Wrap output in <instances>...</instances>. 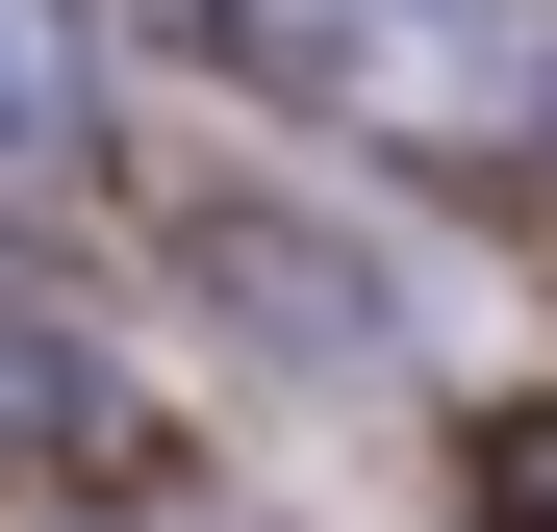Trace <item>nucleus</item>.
<instances>
[{"instance_id":"2","label":"nucleus","mask_w":557,"mask_h":532,"mask_svg":"<svg viewBox=\"0 0 557 532\" xmlns=\"http://www.w3.org/2000/svg\"><path fill=\"white\" fill-rule=\"evenodd\" d=\"M26 177H76V51H51V0H0V203Z\"/></svg>"},{"instance_id":"1","label":"nucleus","mask_w":557,"mask_h":532,"mask_svg":"<svg viewBox=\"0 0 557 532\" xmlns=\"http://www.w3.org/2000/svg\"><path fill=\"white\" fill-rule=\"evenodd\" d=\"M203 26L355 152H532L557 127V0H203Z\"/></svg>"},{"instance_id":"3","label":"nucleus","mask_w":557,"mask_h":532,"mask_svg":"<svg viewBox=\"0 0 557 532\" xmlns=\"http://www.w3.org/2000/svg\"><path fill=\"white\" fill-rule=\"evenodd\" d=\"M532 532H557V457H532Z\"/></svg>"}]
</instances>
